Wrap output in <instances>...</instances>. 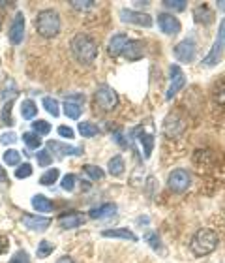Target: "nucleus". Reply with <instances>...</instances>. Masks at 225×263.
<instances>
[{"mask_svg": "<svg viewBox=\"0 0 225 263\" xmlns=\"http://www.w3.org/2000/svg\"><path fill=\"white\" fill-rule=\"evenodd\" d=\"M70 47H72L75 61L81 64H92L98 57V44L88 34H75Z\"/></svg>", "mask_w": 225, "mask_h": 263, "instance_id": "f257e3e1", "label": "nucleus"}, {"mask_svg": "<svg viewBox=\"0 0 225 263\" xmlns=\"http://www.w3.org/2000/svg\"><path fill=\"white\" fill-rule=\"evenodd\" d=\"M34 25H36V30L42 38L51 40L60 32V15L55 10H44L38 13Z\"/></svg>", "mask_w": 225, "mask_h": 263, "instance_id": "f03ea898", "label": "nucleus"}, {"mask_svg": "<svg viewBox=\"0 0 225 263\" xmlns=\"http://www.w3.org/2000/svg\"><path fill=\"white\" fill-rule=\"evenodd\" d=\"M218 248V235L212 230H199L190 241V250H192L197 258L201 256H209Z\"/></svg>", "mask_w": 225, "mask_h": 263, "instance_id": "7ed1b4c3", "label": "nucleus"}, {"mask_svg": "<svg viewBox=\"0 0 225 263\" xmlns=\"http://www.w3.org/2000/svg\"><path fill=\"white\" fill-rule=\"evenodd\" d=\"M118 104V96L111 87L101 85L94 94V107L101 111H113Z\"/></svg>", "mask_w": 225, "mask_h": 263, "instance_id": "20e7f679", "label": "nucleus"}, {"mask_svg": "<svg viewBox=\"0 0 225 263\" xmlns=\"http://www.w3.org/2000/svg\"><path fill=\"white\" fill-rule=\"evenodd\" d=\"M167 184L173 192H184L192 184V175L188 170H175L167 177Z\"/></svg>", "mask_w": 225, "mask_h": 263, "instance_id": "39448f33", "label": "nucleus"}, {"mask_svg": "<svg viewBox=\"0 0 225 263\" xmlns=\"http://www.w3.org/2000/svg\"><path fill=\"white\" fill-rule=\"evenodd\" d=\"M135 134H137L139 141H141V145H143L145 158H150L152 148H154V126H152V121H149L147 124H141V126L135 130Z\"/></svg>", "mask_w": 225, "mask_h": 263, "instance_id": "423d86ee", "label": "nucleus"}, {"mask_svg": "<svg viewBox=\"0 0 225 263\" xmlns=\"http://www.w3.org/2000/svg\"><path fill=\"white\" fill-rule=\"evenodd\" d=\"M171 85L169 88H167V96L165 98L167 100H173L178 94V90H182L184 88V85H186V76H184V71H182L180 66H171Z\"/></svg>", "mask_w": 225, "mask_h": 263, "instance_id": "0eeeda50", "label": "nucleus"}, {"mask_svg": "<svg viewBox=\"0 0 225 263\" xmlns=\"http://www.w3.org/2000/svg\"><path fill=\"white\" fill-rule=\"evenodd\" d=\"M85 104V96L83 94H72V96H68L66 102H64V115L68 119H79L81 117V107Z\"/></svg>", "mask_w": 225, "mask_h": 263, "instance_id": "6e6552de", "label": "nucleus"}, {"mask_svg": "<svg viewBox=\"0 0 225 263\" xmlns=\"http://www.w3.org/2000/svg\"><path fill=\"white\" fill-rule=\"evenodd\" d=\"M158 27L159 30L167 36H175L180 32V21L173 13H159L158 15Z\"/></svg>", "mask_w": 225, "mask_h": 263, "instance_id": "1a4fd4ad", "label": "nucleus"}, {"mask_svg": "<svg viewBox=\"0 0 225 263\" xmlns=\"http://www.w3.org/2000/svg\"><path fill=\"white\" fill-rule=\"evenodd\" d=\"M120 17L124 23H132V25H137V27L149 28L152 27V17L149 13H139V11L133 10H120Z\"/></svg>", "mask_w": 225, "mask_h": 263, "instance_id": "9d476101", "label": "nucleus"}, {"mask_svg": "<svg viewBox=\"0 0 225 263\" xmlns=\"http://www.w3.org/2000/svg\"><path fill=\"white\" fill-rule=\"evenodd\" d=\"M8 36H10V42L13 45H19L23 42V36H25V15H23V11H19V13L13 17Z\"/></svg>", "mask_w": 225, "mask_h": 263, "instance_id": "9b49d317", "label": "nucleus"}, {"mask_svg": "<svg viewBox=\"0 0 225 263\" xmlns=\"http://www.w3.org/2000/svg\"><path fill=\"white\" fill-rule=\"evenodd\" d=\"M47 151H49V153H53L55 156H58V158L66 156V154H68V156H77V154L83 153V148L72 147V145H66V143H60V141H53V139L47 143Z\"/></svg>", "mask_w": 225, "mask_h": 263, "instance_id": "f8f14e48", "label": "nucleus"}, {"mask_svg": "<svg viewBox=\"0 0 225 263\" xmlns=\"http://www.w3.org/2000/svg\"><path fill=\"white\" fill-rule=\"evenodd\" d=\"M175 57L180 62H193L195 59V42L193 40H184L175 47Z\"/></svg>", "mask_w": 225, "mask_h": 263, "instance_id": "ddd939ff", "label": "nucleus"}, {"mask_svg": "<svg viewBox=\"0 0 225 263\" xmlns=\"http://www.w3.org/2000/svg\"><path fill=\"white\" fill-rule=\"evenodd\" d=\"M23 226L32 231H45L51 226V220L45 218V216H38V214H25Z\"/></svg>", "mask_w": 225, "mask_h": 263, "instance_id": "4468645a", "label": "nucleus"}, {"mask_svg": "<svg viewBox=\"0 0 225 263\" xmlns=\"http://www.w3.org/2000/svg\"><path fill=\"white\" fill-rule=\"evenodd\" d=\"M83 224H85V216L81 213H75V211L64 213L58 216V226L62 230H75V228H79Z\"/></svg>", "mask_w": 225, "mask_h": 263, "instance_id": "2eb2a0df", "label": "nucleus"}, {"mask_svg": "<svg viewBox=\"0 0 225 263\" xmlns=\"http://www.w3.org/2000/svg\"><path fill=\"white\" fill-rule=\"evenodd\" d=\"M122 55L126 57L128 61H139V59H143L145 55V44L143 42H139V40H130L124 47V53Z\"/></svg>", "mask_w": 225, "mask_h": 263, "instance_id": "dca6fc26", "label": "nucleus"}, {"mask_svg": "<svg viewBox=\"0 0 225 263\" xmlns=\"http://www.w3.org/2000/svg\"><path fill=\"white\" fill-rule=\"evenodd\" d=\"M88 214H90V218H94V220L111 218V216H115V214H116V205H115V203H104V205H99V207L92 209Z\"/></svg>", "mask_w": 225, "mask_h": 263, "instance_id": "f3484780", "label": "nucleus"}, {"mask_svg": "<svg viewBox=\"0 0 225 263\" xmlns=\"http://www.w3.org/2000/svg\"><path fill=\"white\" fill-rule=\"evenodd\" d=\"M130 42L128 40V36L126 34H115L113 38H111V42H109V55L111 57H118V55H122L124 53V47H126V44Z\"/></svg>", "mask_w": 225, "mask_h": 263, "instance_id": "a211bd4d", "label": "nucleus"}, {"mask_svg": "<svg viewBox=\"0 0 225 263\" xmlns=\"http://www.w3.org/2000/svg\"><path fill=\"white\" fill-rule=\"evenodd\" d=\"M101 235L104 237H113V239H124V241H132L135 242L137 241V235L130 231L128 228H116V230H105L101 231Z\"/></svg>", "mask_w": 225, "mask_h": 263, "instance_id": "6ab92c4d", "label": "nucleus"}, {"mask_svg": "<svg viewBox=\"0 0 225 263\" xmlns=\"http://www.w3.org/2000/svg\"><path fill=\"white\" fill-rule=\"evenodd\" d=\"M193 17H195V21H197V23L210 25V23L214 21V11L210 10L207 4H201V6H197V8L193 10Z\"/></svg>", "mask_w": 225, "mask_h": 263, "instance_id": "aec40b11", "label": "nucleus"}, {"mask_svg": "<svg viewBox=\"0 0 225 263\" xmlns=\"http://www.w3.org/2000/svg\"><path fill=\"white\" fill-rule=\"evenodd\" d=\"M107 170L113 177H120L126 170V164H124V158H122L120 154H116L113 158L109 160V164H107Z\"/></svg>", "mask_w": 225, "mask_h": 263, "instance_id": "412c9836", "label": "nucleus"}, {"mask_svg": "<svg viewBox=\"0 0 225 263\" xmlns=\"http://www.w3.org/2000/svg\"><path fill=\"white\" fill-rule=\"evenodd\" d=\"M221 51H223V45H221V42H218V40H216L214 45H212V49H210V53L207 57H204L203 64L204 66H214V64H218V61L221 59Z\"/></svg>", "mask_w": 225, "mask_h": 263, "instance_id": "4be33fe9", "label": "nucleus"}, {"mask_svg": "<svg viewBox=\"0 0 225 263\" xmlns=\"http://www.w3.org/2000/svg\"><path fill=\"white\" fill-rule=\"evenodd\" d=\"M32 207L36 209L38 213H51V211H53V203H51L45 196L38 194V196L32 197Z\"/></svg>", "mask_w": 225, "mask_h": 263, "instance_id": "5701e85b", "label": "nucleus"}, {"mask_svg": "<svg viewBox=\"0 0 225 263\" xmlns=\"http://www.w3.org/2000/svg\"><path fill=\"white\" fill-rule=\"evenodd\" d=\"M38 115V107L34 104L32 100H25L21 104V117L23 119H27V121H32L34 117Z\"/></svg>", "mask_w": 225, "mask_h": 263, "instance_id": "b1692460", "label": "nucleus"}, {"mask_svg": "<svg viewBox=\"0 0 225 263\" xmlns=\"http://www.w3.org/2000/svg\"><path fill=\"white\" fill-rule=\"evenodd\" d=\"M58 177H60V171L53 167V170H47L44 175L39 177V184H44V186H51V184H55L58 181Z\"/></svg>", "mask_w": 225, "mask_h": 263, "instance_id": "393cba45", "label": "nucleus"}, {"mask_svg": "<svg viewBox=\"0 0 225 263\" xmlns=\"http://www.w3.org/2000/svg\"><path fill=\"white\" fill-rule=\"evenodd\" d=\"M77 128H79V134H81L83 137H94V136H98L99 134L98 126L92 124V122H81Z\"/></svg>", "mask_w": 225, "mask_h": 263, "instance_id": "a878e982", "label": "nucleus"}, {"mask_svg": "<svg viewBox=\"0 0 225 263\" xmlns=\"http://www.w3.org/2000/svg\"><path fill=\"white\" fill-rule=\"evenodd\" d=\"M23 141L27 145L28 148H39L42 147V139H39L38 134H34V132H27V134H23Z\"/></svg>", "mask_w": 225, "mask_h": 263, "instance_id": "bb28decb", "label": "nucleus"}, {"mask_svg": "<svg viewBox=\"0 0 225 263\" xmlns=\"http://www.w3.org/2000/svg\"><path fill=\"white\" fill-rule=\"evenodd\" d=\"M53 250H55V245H53V242L42 241L38 245V250H36V254H38L39 259H45V258H49L51 254H53Z\"/></svg>", "mask_w": 225, "mask_h": 263, "instance_id": "cd10ccee", "label": "nucleus"}, {"mask_svg": "<svg viewBox=\"0 0 225 263\" xmlns=\"http://www.w3.org/2000/svg\"><path fill=\"white\" fill-rule=\"evenodd\" d=\"M83 170H85V173H87V175L90 177V179H94V181H101V179H104V177H105L104 170H101L99 165L87 164V165H85V167H83Z\"/></svg>", "mask_w": 225, "mask_h": 263, "instance_id": "c85d7f7f", "label": "nucleus"}, {"mask_svg": "<svg viewBox=\"0 0 225 263\" xmlns=\"http://www.w3.org/2000/svg\"><path fill=\"white\" fill-rule=\"evenodd\" d=\"M212 100H214L216 105H225V79L220 83V85H216V87H214Z\"/></svg>", "mask_w": 225, "mask_h": 263, "instance_id": "c756f323", "label": "nucleus"}, {"mask_svg": "<svg viewBox=\"0 0 225 263\" xmlns=\"http://www.w3.org/2000/svg\"><path fill=\"white\" fill-rule=\"evenodd\" d=\"M44 107L47 109V113L53 117H58L60 115V105H58V102H56L55 98H44Z\"/></svg>", "mask_w": 225, "mask_h": 263, "instance_id": "7c9ffc66", "label": "nucleus"}, {"mask_svg": "<svg viewBox=\"0 0 225 263\" xmlns=\"http://www.w3.org/2000/svg\"><path fill=\"white\" fill-rule=\"evenodd\" d=\"M2 160H4V164H6V165H19L21 154L17 153V151H13V148H10V151H6V153H4Z\"/></svg>", "mask_w": 225, "mask_h": 263, "instance_id": "2f4dec72", "label": "nucleus"}, {"mask_svg": "<svg viewBox=\"0 0 225 263\" xmlns=\"http://www.w3.org/2000/svg\"><path fill=\"white\" fill-rule=\"evenodd\" d=\"M32 130H34V134H38V136H47L51 132V124L47 121H34Z\"/></svg>", "mask_w": 225, "mask_h": 263, "instance_id": "473e14b6", "label": "nucleus"}, {"mask_svg": "<svg viewBox=\"0 0 225 263\" xmlns=\"http://www.w3.org/2000/svg\"><path fill=\"white\" fill-rule=\"evenodd\" d=\"M36 160H38V165H42V167H47V165H51V162H53V154H51L47 148H44V151H38V154H36Z\"/></svg>", "mask_w": 225, "mask_h": 263, "instance_id": "72a5a7b5", "label": "nucleus"}, {"mask_svg": "<svg viewBox=\"0 0 225 263\" xmlns=\"http://www.w3.org/2000/svg\"><path fill=\"white\" fill-rule=\"evenodd\" d=\"M161 4L165 6V8H169V10L173 11H184L186 10V0H163Z\"/></svg>", "mask_w": 225, "mask_h": 263, "instance_id": "f704fd0d", "label": "nucleus"}, {"mask_svg": "<svg viewBox=\"0 0 225 263\" xmlns=\"http://www.w3.org/2000/svg\"><path fill=\"white\" fill-rule=\"evenodd\" d=\"M75 182H77V177L73 173H68L64 179H62V190H66V192H72L73 188H75Z\"/></svg>", "mask_w": 225, "mask_h": 263, "instance_id": "c9c22d12", "label": "nucleus"}, {"mask_svg": "<svg viewBox=\"0 0 225 263\" xmlns=\"http://www.w3.org/2000/svg\"><path fill=\"white\" fill-rule=\"evenodd\" d=\"M30 175H32V165H30V164L17 165V170H15L17 179H27V177H30Z\"/></svg>", "mask_w": 225, "mask_h": 263, "instance_id": "e433bc0d", "label": "nucleus"}, {"mask_svg": "<svg viewBox=\"0 0 225 263\" xmlns=\"http://www.w3.org/2000/svg\"><path fill=\"white\" fill-rule=\"evenodd\" d=\"M11 105H13V100H8L4 104V109H2V121H4L8 126L13 124V121H11Z\"/></svg>", "mask_w": 225, "mask_h": 263, "instance_id": "4c0bfd02", "label": "nucleus"}, {"mask_svg": "<svg viewBox=\"0 0 225 263\" xmlns=\"http://www.w3.org/2000/svg\"><path fill=\"white\" fill-rule=\"evenodd\" d=\"M10 263H30V256L27 250H17L13 254V258L10 259Z\"/></svg>", "mask_w": 225, "mask_h": 263, "instance_id": "58836bf2", "label": "nucleus"}, {"mask_svg": "<svg viewBox=\"0 0 225 263\" xmlns=\"http://www.w3.org/2000/svg\"><path fill=\"white\" fill-rule=\"evenodd\" d=\"M70 4L75 8V10H90V8H94V0H72Z\"/></svg>", "mask_w": 225, "mask_h": 263, "instance_id": "ea45409f", "label": "nucleus"}, {"mask_svg": "<svg viewBox=\"0 0 225 263\" xmlns=\"http://www.w3.org/2000/svg\"><path fill=\"white\" fill-rule=\"evenodd\" d=\"M145 239L150 242V247L154 248V250H159L161 248V245H159V237L154 233V231H147V235H145Z\"/></svg>", "mask_w": 225, "mask_h": 263, "instance_id": "a19ab883", "label": "nucleus"}, {"mask_svg": "<svg viewBox=\"0 0 225 263\" xmlns=\"http://www.w3.org/2000/svg\"><path fill=\"white\" fill-rule=\"evenodd\" d=\"M0 141L4 143V145H11V143L17 141V136L13 134V132H6V134H2V137H0Z\"/></svg>", "mask_w": 225, "mask_h": 263, "instance_id": "79ce46f5", "label": "nucleus"}, {"mask_svg": "<svg viewBox=\"0 0 225 263\" xmlns=\"http://www.w3.org/2000/svg\"><path fill=\"white\" fill-rule=\"evenodd\" d=\"M58 134H60L62 137H68V139H73V130L70 126H58Z\"/></svg>", "mask_w": 225, "mask_h": 263, "instance_id": "37998d69", "label": "nucleus"}, {"mask_svg": "<svg viewBox=\"0 0 225 263\" xmlns=\"http://www.w3.org/2000/svg\"><path fill=\"white\" fill-rule=\"evenodd\" d=\"M10 248V239L4 235H0V254H6Z\"/></svg>", "mask_w": 225, "mask_h": 263, "instance_id": "c03bdc74", "label": "nucleus"}, {"mask_svg": "<svg viewBox=\"0 0 225 263\" xmlns=\"http://www.w3.org/2000/svg\"><path fill=\"white\" fill-rule=\"evenodd\" d=\"M218 42H221V45L225 47V19L220 25V34H218Z\"/></svg>", "mask_w": 225, "mask_h": 263, "instance_id": "a18cd8bd", "label": "nucleus"}, {"mask_svg": "<svg viewBox=\"0 0 225 263\" xmlns=\"http://www.w3.org/2000/svg\"><path fill=\"white\" fill-rule=\"evenodd\" d=\"M56 263H75V261H73V259L70 258V256H62V258L58 259Z\"/></svg>", "mask_w": 225, "mask_h": 263, "instance_id": "49530a36", "label": "nucleus"}, {"mask_svg": "<svg viewBox=\"0 0 225 263\" xmlns=\"http://www.w3.org/2000/svg\"><path fill=\"white\" fill-rule=\"evenodd\" d=\"M218 4H220V10L225 11V0H221V2H218Z\"/></svg>", "mask_w": 225, "mask_h": 263, "instance_id": "de8ad7c7", "label": "nucleus"}]
</instances>
